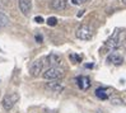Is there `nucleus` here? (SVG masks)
Masks as SVG:
<instances>
[{
	"mask_svg": "<svg viewBox=\"0 0 126 113\" xmlns=\"http://www.w3.org/2000/svg\"><path fill=\"white\" fill-rule=\"evenodd\" d=\"M42 70H43V61L42 60H36L29 66V75L33 78H37V76H40Z\"/></svg>",
	"mask_w": 126,
	"mask_h": 113,
	"instance_id": "obj_5",
	"label": "nucleus"
},
{
	"mask_svg": "<svg viewBox=\"0 0 126 113\" xmlns=\"http://www.w3.org/2000/svg\"><path fill=\"white\" fill-rule=\"evenodd\" d=\"M9 24V18L5 15L3 12H0V28L1 27H6Z\"/></svg>",
	"mask_w": 126,
	"mask_h": 113,
	"instance_id": "obj_13",
	"label": "nucleus"
},
{
	"mask_svg": "<svg viewBox=\"0 0 126 113\" xmlns=\"http://www.w3.org/2000/svg\"><path fill=\"white\" fill-rule=\"evenodd\" d=\"M47 62L48 65H51V67H59L61 65L63 60H61V56L57 55V54H50L47 56Z\"/></svg>",
	"mask_w": 126,
	"mask_h": 113,
	"instance_id": "obj_9",
	"label": "nucleus"
},
{
	"mask_svg": "<svg viewBox=\"0 0 126 113\" xmlns=\"http://www.w3.org/2000/svg\"><path fill=\"white\" fill-rule=\"evenodd\" d=\"M18 5H19L20 12L23 13L24 15H28V14L31 13V9H32V0H19Z\"/></svg>",
	"mask_w": 126,
	"mask_h": 113,
	"instance_id": "obj_8",
	"label": "nucleus"
},
{
	"mask_svg": "<svg viewBox=\"0 0 126 113\" xmlns=\"http://www.w3.org/2000/svg\"><path fill=\"white\" fill-rule=\"evenodd\" d=\"M34 22H37V23L41 24V23H43V18H42V17H36V18H34Z\"/></svg>",
	"mask_w": 126,
	"mask_h": 113,
	"instance_id": "obj_16",
	"label": "nucleus"
},
{
	"mask_svg": "<svg viewBox=\"0 0 126 113\" xmlns=\"http://www.w3.org/2000/svg\"><path fill=\"white\" fill-rule=\"evenodd\" d=\"M36 41L38 43H42V37L41 36H36Z\"/></svg>",
	"mask_w": 126,
	"mask_h": 113,
	"instance_id": "obj_18",
	"label": "nucleus"
},
{
	"mask_svg": "<svg viewBox=\"0 0 126 113\" xmlns=\"http://www.w3.org/2000/svg\"><path fill=\"white\" fill-rule=\"evenodd\" d=\"M80 1H81V3H83V1H84V0H80Z\"/></svg>",
	"mask_w": 126,
	"mask_h": 113,
	"instance_id": "obj_23",
	"label": "nucleus"
},
{
	"mask_svg": "<svg viewBox=\"0 0 126 113\" xmlns=\"http://www.w3.org/2000/svg\"><path fill=\"white\" fill-rule=\"evenodd\" d=\"M107 61L111 62V64H113L116 66H120L122 62H124V57L120 55V54H116V52H113V54H111L107 58Z\"/></svg>",
	"mask_w": 126,
	"mask_h": 113,
	"instance_id": "obj_10",
	"label": "nucleus"
},
{
	"mask_svg": "<svg viewBox=\"0 0 126 113\" xmlns=\"http://www.w3.org/2000/svg\"><path fill=\"white\" fill-rule=\"evenodd\" d=\"M68 6V0H51L50 1V8L52 10H64Z\"/></svg>",
	"mask_w": 126,
	"mask_h": 113,
	"instance_id": "obj_6",
	"label": "nucleus"
},
{
	"mask_svg": "<svg viewBox=\"0 0 126 113\" xmlns=\"http://www.w3.org/2000/svg\"><path fill=\"white\" fill-rule=\"evenodd\" d=\"M112 103L113 104H121V100L120 99H112Z\"/></svg>",
	"mask_w": 126,
	"mask_h": 113,
	"instance_id": "obj_19",
	"label": "nucleus"
},
{
	"mask_svg": "<svg viewBox=\"0 0 126 113\" xmlns=\"http://www.w3.org/2000/svg\"><path fill=\"white\" fill-rule=\"evenodd\" d=\"M71 3H73L74 5H80V4H81L80 0H71Z\"/></svg>",
	"mask_w": 126,
	"mask_h": 113,
	"instance_id": "obj_17",
	"label": "nucleus"
},
{
	"mask_svg": "<svg viewBox=\"0 0 126 113\" xmlns=\"http://www.w3.org/2000/svg\"><path fill=\"white\" fill-rule=\"evenodd\" d=\"M47 24H48L50 27H55V26L57 24V19H56L55 17H50V18L47 19Z\"/></svg>",
	"mask_w": 126,
	"mask_h": 113,
	"instance_id": "obj_14",
	"label": "nucleus"
},
{
	"mask_svg": "<svg viewBox=\"0 0 126 113\" xmlns=\"http://www.w3.org/2000/svg\"><path fill=\"white\" fill-rule=\"evenodd\" d=\"M124 44H125V48H126V37H125V40H124Z\"/></svg>",
	"mask_w": 126,
	"mask_h": 113,
	"instance_id": "obj_20",
	"label": "nucleus"
},
{
	"mask_svg": "<svg viewBox=\"0 0 126 113\" xmlns=\"http://www.w3.org/2000/svg\"><path fill=\"white\" fill-rule=\"evenodd\" d=\"M95 97H98L99 99H102V100H105V99H107V98H108L105 88H98L97 90H95Z\"/></svg>",
	"mask_w": 126,
	"mask_h": 113,
	"instance_id": "obj_12",
	"label": "nucleus"
},
{
	"mask_svg": "<svg viewBox=\"0 0 126 113\" xmlns=\"http://www.w3.org/2000/svg\"><path fill=\"white\" fill-rule=\"evenodd\" d=\"M70 58L73 60V61H78V62H80V61H81V57H80V56H78V55H70Z\"/></svg>",
	"mask_w": 126,
	"mask_h": 113,
	"instance_id": "obj_15",
	"label": "nucleus"
},
{
	"mask_svg": "<svg viewBox=\"0 0 126 113\" xmlns=\"http://www.w3.org/2000/svg\"><path fill=\"white\" fill-rule=\"evenodd\" d=\"M122 3H124V4L126 5V0H122Z\"/></svg>",
	"mask_w": 126,
	"mask_h": 113,
	"instance_id": "obj_22",
	"label": "nucleus"
},
{
	"mask_svg": "<svg viewBox=\"0 0 126 113\" xmlns=\"http://www.w3.org/2000/svg\"><path fill=\"white\" fill-rule=\"evenodd\" d=\"M78 81V86L81 89V90H87V89H89L91 86V80L88 76H79L77 79Z\"/></svg>",
	"mask_w": 126,
	"mask_h": 113,
	"instance_id": "obj_11",
	"label": "nucleus"
},
{
	"mask_svg": "<svg viewBox=\"0 0 126 113\" xmlns=\"http://www.w3.org/2000/svg\"><path fill=\"white\" fill-rule=\"evenodd\" d=\"M0 8H3V3H1V0H0Z\"/></svg>",
	"mask_w": 126,
	"mask_h": 113,
	"instance_id": "obj_21",
	"label": "nucleus"
},
{
	"mask_svg": "<svg viewBox=\"0 0 126 113\" xmlns=\"http://www.w3.org/2000/svg\"><path fill=\"white\" fill-rule=\"evenodd\" d=\"M46 88L48 90H51V92H54V93H61L64 90V85L59 80H51L50 83L46 84Z\"/></svg>",
	"mask_w": 126,
	"mask_h": 113,
	"instance_id": "obj_7",
	"label": "nucleus"
},
{
	"mask_svg": "<svg viewBox=\"0 0 126 113\" xmlns=\"http://www.w3.org/2000/svg\"><path fill=\"white\" fill-rule=\"evenodd\" d=\"M42 76L46 80H59L64 76V71L60 67H48V69L42 74Z\"/></svg>",
	"mask_w": 126,
	"mask_h": 113,
	"instance_id": "obj_2",
	"label": "nucleus"
},
{
	"mask_svg": "<svg viewBox=\"0 0 126 113\" xmlns=\"http://www.w3.org/2000/svg\"><path fill=\"white\" fill-rule=\"evenodd\" d=\"M18 99H19L18 93H9V94H6V95L3 98V100H1L3 108H4L6 112H9V111L14 107V104L18 102Z\"/></svg>",
	"mask_w": 126,
	"mask_h": 113,
	"instance_id": "obj_3",
	"label": "nucleus"
},
{
	"mask_svg": "<svg viewBox=\"0 0 126 113\" xmlns=\"http://www.w3.org/2000/svg\"><path fill=\"white\" fill-rule=\"evenodd\" d=\"M77 38L81 40V41H89L92 37H93V29L91 26H88V24H83V26H80L78 29H77Z\"/></svg>",
	"mask_w": 126,
	"mask_h": 113,
	"instance_id": "obj_1",
	"label": "nucleus"
},
{
	"mask_svg": "<svg viewBox=\"0 0 126 113\" xmlns=\"http://www.w3.org/2000/svg\"><path fill=\"white\" fill-rule=\"evenodd\" d=\"M120 47V32L115 31V33L106 41V50L112 52Z\"/></svg>",
	"mask_w": 126,
	"mask_h": 113,
	"instance_id": "obj_4",
	"label": "nucleus"
}]
</instances>
